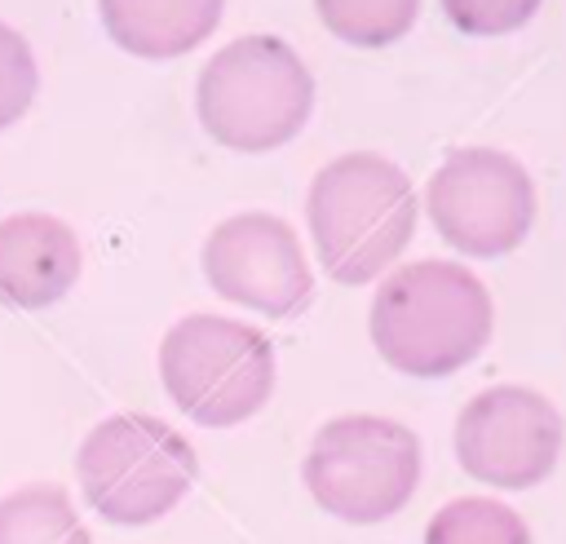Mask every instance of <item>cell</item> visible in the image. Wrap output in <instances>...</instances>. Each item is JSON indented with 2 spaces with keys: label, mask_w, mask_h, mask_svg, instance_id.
Wrapping results in <instances>:
<instances>
[{
  "label": "cell",
  "mask_w": 566,
  "mask_h": 544,
  "mask_svg": "<svg viewBox=\"0 0 566 544\" xmlns=\"http://www.w3.org/2000/svg\"><path fill=\"white\" fill-rule=\"evenodd\" d=\"M495 327L486 283L455 261L398 265L371 296L367 332L376 354L416 380H438L469 367Z\"/></svg>",
  "instance_id": "6da1fadb"
},
{
  "label": "cell",
  "mask_w": 566,
  "mask_h": 544,
  "mask_svg": "<svg viewBox=\"0 0 566 544\" xmlns=\"http://www.w3.org/2000/svg\"><path fill=\"white\" fill-rule=\"evenodd\" d=\"M416 217L420 203L407 172L371 150H349L323 164L305 199L318 265L345 287L380 279L411 243Z\"/></svg>",
  "instance_id": "7a4b0ae2"
},
{
  "label": "cell",
  "mask_w": 566,
  "mask_h": 544,
  "mask_svg": "<svg viewBox=\"0 0 566 544\" xmlns=\"http://www.w3.org/2000/svg\"><path fill=\"white\" fill-rule=\"evenodd\" d=\"M199 124L239 155H265L292 142L314 111V75L279 35H239L217 49L195 88Z\"/></svg>",
  "instance_id": "3957f363"
},
{
  "label": "cell",
  "mask_w": 566,
  "mask_h": 544,
  "mask_svg": "<svg viewBox=\"0 0 566 544\" xmlns=\"http://www.w3.org/2000/svg\"><path fill=\"white\" fill-rule=\"evenodd\" d=\"M75 478L97 517L111 526H146L177 509L195 487L199 456L168 420L119 411L88 429L75 456Z\"/></svg>",
  "instance_id": "277c9868"
},
{
  "label": "cell",
  "mask_w": 566,
  "mask_h": 544,
  "mask_svg": "<svg viewBox=\"0 0 566 544\" xmlns=\"http://www.w3.org/2000/svg\"><path fill=\"white\" fill-rule=\"evenodd\" d=\"M159 380L181 416L230 429L265 407L274 389V345L239 318L186 314L159 341Z\"/></svg>",
  "instance_id": "5b68a950"
},
{
  "label": "cell",
  "mask_w": 566,
  "mask_h": 544,
  "mask_svg": "<svg viewBox=\"0 0 566 544\" xmlns=\"http://www.w3.org/2000/svg\"><path fill=\"white\" fill-rule=\"evenodd\" d=\"M301 473L323 513L349 526H376L416 495L420 438L389 416H336L314 433Z\"/></svg>",
  "instance_id": "8992f818"
},
{
  "label": "cell",
  "mask_w": 566,
  "mask_h": 544,
  "mask_svg": "<svg viewBox=\"0 0 566 544\" xmlns=\"http://www.w3.org/2000/svg\"><path fill=\"white\" fill-rule=\"evenodd\" d=\"M424 208L442 243L455 252L509 257L535 226V186L513 155L495 146H464L429 177Z\"/></svg>",
  "instance_id": "52a82bcc"
},
{
  "label": "cell",
  "mask_w": 566,
  "mask_h": 544,
  "mask_svg": "<svg viewBox=\"0 0 566 544\" xmlns=\"http://www.w3.org/2000/svg\"><path fill=\"white\" fill-rule=\"evenodd\" d=\"M566 442L562 411L531 385H491L455 420L460 469L495 491H526L557 469Z\"/></svg>",
  "instance_id": "ba28073f"
},
{
  "label": "cell",
  "mask_w": 566,
  "mask_h": 544,
  "mask_svg": "<svg viewBox=\"0 0 566 544\" xmlns=\"http://www.w3.org/2000/svg\"><path fill=\"white\" fill-rule=\"evenodd\" d=\"M203 279L217 296L265 318H292L314 296L296 230L274 212H234L203 239Z\"/></svg>",
  "instance_id": "9c48e42d"
},
{
  "label": "cell",
  "mask_w": 566,
  "mask_h": 544,
  "mask_svg": "<svg viewBox=\"0 0 566 544\" xmlns=\"http://www.w3.org/2000/svg\"><path fill=\"white\" fill-rule=\"evenodd\" d=\"M80 279V239L62 217L18 212L0 221V301L44 310Z\"/></svg>",
  "instance_id": "30bf717a"
},
{
  "label": "cell",
  "mask_w": 566,
  "mask_h": 544,
  "mask_svg": "<svg viewBox=\"0 0 566 544\" xmlns=\"http://www.w3.org/2000/svg\"><path fill=\"white\" fill-rule=\"evenodd\" d=\"M226 0H97L106 35L133 57H181L221 22Z\"/></svg>",
  "instance_id": "8fae6325"
},
{
  "label": "cell",
  "mask_w": 566,
  "mask_h": 544,
  "mask_svg": "<svg viewBox=\"0 0 566 544\" xmlns=\"http://www.w3.org/2000/svg\"><path fill=\"white\" fill-rule=\"evenodd\" d=\"M0 544H93L57 482H31L0 500Z\"/></svg>",
  "instance_id": "7c38bea8"
},
{
  "label": "cell",
  "mask_w": 566,
  "mask_h": 544,
  "mask_svg": "<svg viewBox=\"0 0 566 544\" xmlns=\"http://www.w3.org/2000/svg\"><path fill=\"white\" fill-rule=\"evenodd\" d=\"M424 544H531V526L500 500L460 495L429 517Z\"/></svg>",
  "instance_id": "4fadbf2b"
},
{
  "label": "cell",
  "mask_w": 566,
  "mask_h": 544,
  "mask_svg": "<svg viewBox=\"0 0 566 544\" xmlns=\"http://www.w3.org/2000/svg\"><path fill=\"white\" fill-rule=\"evenodd\" d=\"M323 27L354 49H385L402 40L420 13V0H314Z\"/></svg>",
  "instance_id": "5bb4252c"
},
{
  "label": "cell",
  "mask_w": 566,
  "mask_h": 544,
  "mask_svg": "<svg viewBox=\"0 0 566 544\" xmlns=\"http://www.w3.org/2000/svg\"><path fill=\"white\" fill-rule=\"evenodd\" d=\"M35 84H40V71L27 40L0 22V128H9L31 106Z\"/></svg>",
  "instance_id": "9a60e30c"
},
{
  "label": "cell",
  "mask_w": 566,
  "mask_h": 544,
  "mask_svg": "<svg viewBox=\"0 0 566 544\" xmlns=\"http://www.w3.org/2000/svg\"><path fill=\"white\" fill-rule=\"evenodd\" d=\"M447 22L464 35H509L531 22L544 0H438Z\"/></svg>",
  "instance_id": "2e32d148"
}]
</instances>
